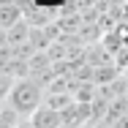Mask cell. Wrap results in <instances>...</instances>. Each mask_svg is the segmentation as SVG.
<instances>
[{
  "label": "cell",
  "instance_id": "obj_1",
  "mask_svg": "<svg viewBox=\"0 0 128 128\" xmlns=\"http://www.w3.org/2000/svg\"><path fill=\"white\" fill-rule=\"evenodd\" d=\"M44 96H46L44 84H41L38 79H33V76H25V79H16V84L11 87V93H8L6 98L14 104V106L19 109V114L27 120V117L44 104Z\"/></svg>",
  "mask_w": 128,
  "mask_h": 128
},
{
  "label": "cell",
  "instance_id": "obj_2",
  "mask_svg": "<svg viewBox=\"0 0 128 128\" xmlns=\"http://www.w3.org/2000/svg\"><path fill=\"white\" fill-rule=\"evenodd\" d=\"M27 120L33 123V128H60L63 126V112L52 109L49 104H41Z\"/></svg>",
  "mask_w": 128,
  "mask_h": 128
},
{
  "label": "cell",
  "instance_id": "obj_3",
  "mask_svg": "<svg viewBox=\"0 0 128 128\" xmlns=\"http://www.w3.org/2000/svg\"><path fill=\"white\" fill-rule=\"evenodd\" d=\"M30 33H33V25H30V19H22V22H16V25H11L8 30H3V44H8V46H19V44H27L30 41Z\"/></svg>",
  "mask_w": 128,
  "mask_h": 128
},
{
  "label": "cell",
  "instance_id": "obj_4",
  "mask_svg": "<svg viewBox=\"0 0 128 128\" xmlns=\"http://www.w3.org/2000/svg\"><path fill=\"white\" fill-rule=\"evenodd\" d=\"M27 14L25 8H22V3H16V0H3L0 3V27L3 30H8L11 25H16V22H22Z\"/></svg>",
  "mask_w": 128,
  "mask_h": 128
},
{
  "label": "cell",
  "instance_id": "obj_5",
  "mask_svg": "<svg viewBox=\"0 0 128 128\" xmlns=\"http://www.w3.org/2000/svg\"><path fill=\"white\" fill-rule=\"evenodd\" d=\"M22 114H19V109L14 106V104L8 101V98H0V128H16L22 126Z\"/></svg>",
  "mask_w": 128,
  "mask_h": 128
},
{
  "label": "cell",
  "instance_id": "obj_6",
  "mask_svg": "<svg viewBox=\"0 0 128 128\" xmlns=\"http://www.w3.org/2000/svg\"><path fill=\"white\" fill-rule=\"evenodd\" d=\"M16 128H33V123L30 120H22V126H16Z\"/></svg>",
  "mask_w": 128,
  "mask_h": 128
}]
</instances>
